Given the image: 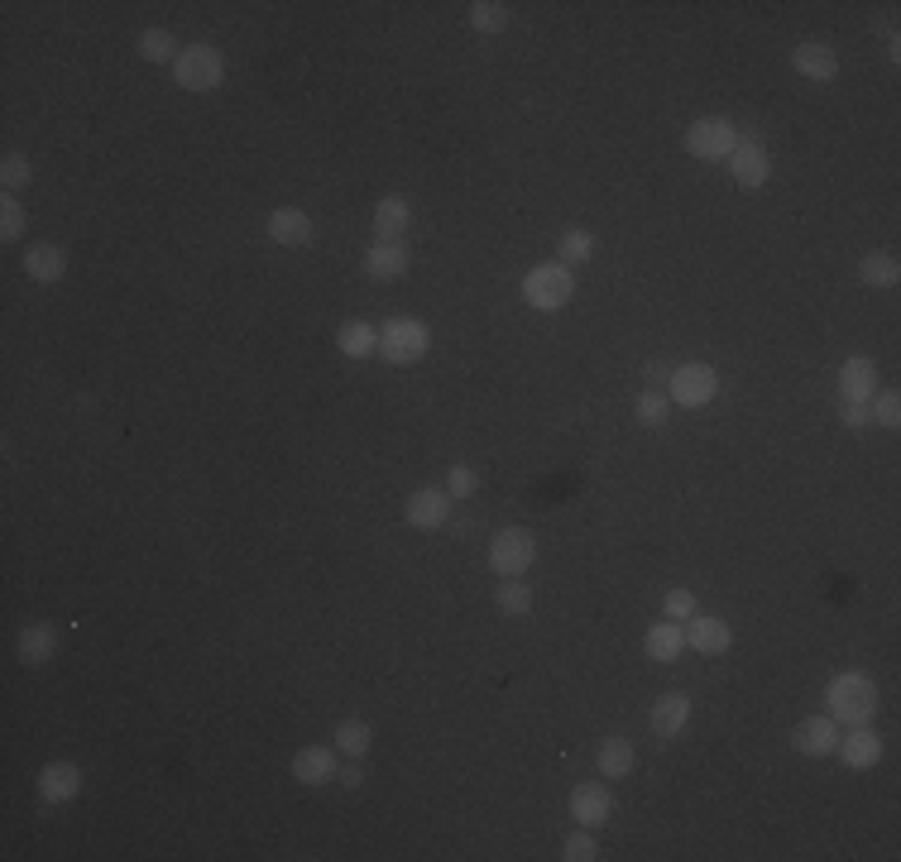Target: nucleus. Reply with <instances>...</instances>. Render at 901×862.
Instances as JSON below:
<instances>
[{"mask_svg": "<svg viewBox=\"0 0 901 862\" xmlns=\"http://www.w3.org/2000/svg\"><path fill=\"white\" fill-rule=\"evenodd\" d=\"M825 705H830L834 724H849V728L868 724L872 714H878V685H872V675H864V671H844L830 681Z\"/></svg>", "mask_w": 901, "mask_h": 862, "instance_id": "obj_1", "label": "nucleus"}, {"mask_svg": "<svg viewBox=\"0 0 901 862\" xmlns=\"http://www.w3.org/2000/svg\"><path fill=\"white\" fill-rule=\"evenodd\" d=\"M571 293H576V273L566 269V264H537V269H527V278H523V302L537 312L566 307Z\"/></svg>", "mask_w": 901, "mask_h": 862, "instance_id": "obj_2", "label": "nucleus"}, {"mask_svg": "<svg viewBox=\"0 0 901 862\" xmlns=\"http://www.w3.org/2000/svg\"><path fill=\"white\" fill-rule=\"evenodd\" d=\"M427 350H432V331L418 316H399V322L379 331V360L389 365H418Z\"/></svg>", "mask_w": 901, "mask_h": 862, "instance_id": "obj_3", "label": "nucleus"}, {"mask_svg": "<svg viewBox=\"0 0 901 862\" xmlns=\"http://www.w3.org/2000/svg\"><path fill=\"white\" fill-rule=\"evenodd\" d=\"M174 77L182 91H216L225 77V58L211 44H188L174 63Z\"/></svg>", "mask_w": 901, "mask_h": 862, "instance_id": "obj_4", "label": "nucleus"}, {"mask_svg": "<svg viewBox=\"0 0 901 862\" xmlns=\"http://www.w3.org/2000/svg\"><path fill=\"white\" fill-rule=\"evenodd\" d=\"M533 561H537V541H533L527 527H499V533L489 537V566H494L503 580L527 575V566Z\"/></svg>", "mask_w": 901, "mask_h": 862, "instance_id": "obj_5", "label": "nucleus"}, {"mask_svg": "<svg viewBox=\"0 0 901 862\" xmlns=\"http://www.w3.org/2000/svg\"><path fill=\"white\" fill-rule=\"evenodd\" d=\"M738 144V130L724 121V115H700V121L686 130V149L696 158H710V164H724Z\"/></svg>", "mask_w": 901, "mask_h": 862, "instance_id": "obj_6", "label": "nucleus"}, {"mask_svg": "<svg viewBox=\"0 0 901 862\" xmlns=\"http://www.w3.org/2000/svg\"><path fill=\"white\" fill-rule=\"evenodd\" d=\"M714 393H720V374L710 365H681L667 374V398L681 407H705L714 403Z\"/></svg>", "mask_w": 901, "mask_h": 862, "instance_id": "obj_7", "label": "nucleus"}, {"mask_svg": "<svg viewBox=\"0 0 901 862\" xmlns=\"http://www.w3.org/2000/svg\"><path fill=\"white\" fill-rule=\"evenodd\" d=\"M403 517H408V527H418V533H436V527H446V517H451V494L446 489H413L403 503Z\"/></svg>", "mask_w": 901, "mask_h": 862, "instance_id": "obj_8", "label": "nucleus"}, {"mask_svg": "<svg viewBox=\"0 0 901 862\" xmlns=\"http://www.w3.org/2000/svg\"><path fill=\"white\" fill-rule=\"evenodd\" d=\"M724 164H728V172H734L738 188H763V182L772 178V158H767V149L758 139H738Z\"/></svg>", "mask_w": 901, "mask_h": 862, "instance_id": "obj_9", "label": "nucleus"}, {"mask_svg": "<svg viewBox=\"0 0 901 862\" xmlns=\"http://www.w3.org/2000/svg\"><path fill=\"white\" fill-rule=\"evenodd\" d=\"M408 225H413V202L399 192H389L375 206V245H403Z\"/></svg>", "mask_w": 901, "mask_h": 862, "instance_id": "obj_10", "label": "nucleus"}, {"mask_svg": "<svg viewBox=\"0 0 901 862\" xmlns=\"http://www.w3.org/2000/svg\"><path fill=\"white\" fill-rule=\"evenodd\" d=\"M571 815H576L580 829L609 825V815H614V795L604 791V781H590V786H576V791H571Z\"/></svg>", "mask_w": 901, "mask_h": 862, "instance_id": "obj_11", "label": "nucleus"}, {"mask_svg": "<svg viewBox=\"0 0 901 862\" xmlns=\"http://www.w3.org/2000/svg\"><path fill=\"white\" fill-rule=\"evenodd\" d=\"M791 68L801 77H811V82H834V77H839V53L830 44H820V38H811V44L791 48Z\"/></svg>", "mask_w": 901, "mask_h": 862, "instance_id": "obj_12", "label": "nucleus"}, {"mask_svg": "<svg viewBox=\"0 0 901 862\" xmlns=\"http://www.w3.org/2000/svg\"><path fill=\"white\" fill-rule=\"evenodd\" d=\"M791 742H797V752H805V758H830V752L839 748V724H834L830 714L801 719L797 734H791Z\"/></svg>", "mask_w": 901, "mask_h": 862, "instance_id": "obj_13", "label": "nucleus"}, {"mask_svg": "<svg viewBox=\"0 0 901 862\" xmlns=\"http://www.w3.org/2000/svg\"><path fill=\"white\" fill-rule=\"evenodd\" d=\"M844 758V766H854V772H868V766L882 762V738L872 734L868 724H854V734H839V748H834Z\"/></svg>", "mask_w": 901, "mask_h": 862, "instance_id": "obj_14", "label": "nucleus"}, {"mask_svg": "<svg viewBox=\"0 0 901 862\" xmlns=\"http://www.w3.org/2000/svg\"><path fill=\"white\" fill-rule=\"evenodd\" d=\"M336 748H326V742H312V748H298L293 758V776L302 781V786H326V781H336Z\"/></svg>", "mask_w": 901, "mask_h": 862, "instance_id": "obj_15", "label": "nucleus"}, {"mask_svg": "<svg viewBox=\"0 0 901 862\" xmlns=\"http://www.w3.org/2000/svg\"><path fill=\"white\" fill-rule=\"evenodd\" d=\"M728 642H734V632H728L724 618H705V614L686 618V647H691V652L720 657V652H728Z\"/></svg>", "mask_w": 901, "mask_h": 862, "instance_id": "obj_16", "label": "nucleus"}, {"mask_svg": "<svg viewBox=\"0 0 901 862\" xmlns=\"http://www.w3.org/2000/svg\"><path fill=\"white\" fill-rule=\"evenodd\" d=\"M77 791H82V766L77 762H48L44 772H38V795H44L48 805H68Z\"/></svg>", "mask_w": 901, "mask_h": 862, "instance_id": "obj_17", "label": "nucleus"}, {"mask_svg": "<svg viewBox=\"0 0 901 862\" xmlns=\"http://www.w3.org/2000/svg\"><path fill=\"white\" fill-rule=\"evenodd\" d=\"M269 240L283 245V249L312 245V216H308V211H298V206H278L269 216Z\"/></svg>", "mask_w": 901, "mask_h": 862, "instance_id": "obj_18", "label": "nucleus"}, {"mask_svg": "<svg viewBox=\"0 0 901 862\" xmlns=\"http://www.w3.org/2000/svg\"><path fill=\"white\" fill-rule=\"evenodd\" d=\"M872 393H878V365L864 360V355L844 360V369H839V398L844 403H868Z\"/></svg>", "mask_w": 901, "mask_h": 862, "instance_id": "obj_19", "label": "nucleus"}, {"mask_svg": "<svg viewBox=\"0 0 901 862\" xmlns=\"http://www.w3.org/2000/svg\"><path fill=\"white\" fill-rule=\"evenodd\" d=\"M686 724H691V699L681 690H667V695L653 705V734L657 738H681Z\"/></svg>", "mask_w": 901, "mask_h": 862, "instance_id": "obj_20", "label": "nucleus"}, {"mask_svg": "<svg viewBox=\"0 0 901 862\" xmlns=\"http://www.w3.org/2000/svg\"><path fill=\"white\" fill-rule=\"evenodd\" d=\"M53 652H58V632L48 623H24L15 638V657L24 667H44V661H53Z\"/></svg>", "mask_w": 901, "mask_h": 862, "instance_id": "obj_21", "label": "nucleus"}, {"mask_svg": "<svg viewBox=\"0 0 901 862\" xmlns=\"http://www.w3.org/2000/svg\"><path fill=\"white\" fill-rule=\"evenodd\" d=\"M408 264H413L408 245H369L365 273L375 278V283H393V278H403V273H408Z\"/></svg>", "mask_w": 901, "mask_h": 862, "instance_id": "obj_22", "label": "nucleus"}, {"mask_svg": "<svg viewBox=\"0 0 901 862\" xmlns=\"http://www.w3.org/2000/svg\"><path fill=\"white\" fill-rule=\"evenodd\" d=\"M20 264H24V278H34V283H58L68 273V255L58 245H30Z\"/></svg>", "mask_w": 901, "mask_h": 862, "instance_id": "obj_23", "label": "nucleus"}, {"mask_svg": "<svg viewBox=\"0 0 901 862\" xmlns=\"http://www.w3.org/2000/svg\"><path fill=\"white\" fill-rule=\"evenodd\" d=\"M643 647H647V657L653 661H681V652H686V632H681V623H653L647 628V638H643Z\"/></svg>", "mask_w": 901, "mask_h": 862, "instance_id": "obj_24", "label": "nucleus"}, {"mask_svg": "<svg viewBox=\"0 0 901 862\" xmlns=\"http://www.w3.org/2000/svg\"><path fill=\"white\" fill-rule=\"evenodd\" d=\"M594 766H600L604 781L629 776V772H633V742L619 738V734H609V738L600 742V752H594Z\"/></svg>", "mask_w": 901, "mask_h": 862, "instance_id": "obj_25", "label": "nucleus"}, {"mask_svg": "<svg viewBox=\"0 0 901 862\" xmlns=\"http://www.w3.org/2000/svg\"><path fill=\"white\" fill-rule=\"evenodd\" d=\"M336 350L346 355V360H369V355L379 350V331L369 322H346L336 331Z\"/></svg>", "mask_w": 901, "mask_h": 862, "instance_id": "obj_26", "label": "nucleus"}, {"mask_svg": "<svg viewBox=\"0 0 901 862\" xmlns=\"http://www.w3.org/2000/svg\"><path fill=\"white\" fill-rule=\"evenodd\" d=\"M369 742H375V728H369L365 719H341L336 724V752H346V758H365Z\"/></svg>", "mask_w": 901, "mask_h": 862, "instance_id": "obj_27", "label": "nucleus"}, {"mask_svg": "<svg viewBox=\"0 0 901 862\" xmlns=\"http://www.w3.org/2000/svg\"><path fill=\"white\" fill-rule=\"evenodd\" d=\"M178 38L168 34V30H144L140 34V58L144 63H178Z\"/></svg>", "mask_w": 901, "mask_h": 862, "instance_id": "obj_28", "label": "nucleus"}, {"mask_svg": "<svg viewBox=\"0 0 901 862\" xmlns=\"http://www.w3.org/2000/svg\"><path fill=\"white\" fill-rule=\"evenodd\" d=\"M556 249H561V259L556 264H566V269H576V264H586L594 255V235L590 231H580V225H571V231L556 240Z\"/></svg>", "mask_w": 901, "mask_h": 862, "instance_id": "obj_29", "label": "nucleus"}, {"mask_svg": "<svg viewBox=\"0 0 901 862\" xmlns=\"http://www.w3.org/2000/svg\"><path fill=\"white\" fill-rule=\"evenodd\" d=\"M858 278H864L868 288H892L901 278V269H897L892 255H882V249H878V255H868L864 264H858Z\"/></svg>", "mask_w": 901, "mask_h": 862, "instance_id": "obj_30", "label": "nucleus"}, {"mask_svg": "<svg viewBox=\"0 0 901 862\" xmlns=\"http://www.w3.org/2000/svg\"><path fill=\"white\" fill-rule=\"evenodd\" d=\"M499 614H509V618L533 614V590L519 585V575H509V580L499 585Z\"/></svg>", "mask_w": 901, "mask_h": 862, "instance_id": "obj_31", "label": "nucleus"}, {"mask_svg": "<svg viewBox=\"0 0 901 862\" xmlns=\"http://www.w3.org/2000/svg\"><path fill=\"white\" fill-rule=\"evenodd\" d=\"M633 413H638L643 427H661L671 413V398L667 393H657V389H643L638 398H633Z\"/></svg>", "mask_w": 901, "mask_h": 862, "instance_id": "obj_32", "label": "nucleus"}, {"mask_svg": "<svg viewBox=\"0 0 901 862\" xmlns=\"http://www.w3.org/2000/svg\"><path fill=\"white\" fill-rule=\"evenodd\" d=\"M470 24L480 34H499L503 24H509V5H503V0H475V5H470Z\"/></svg>", "mask_w": 901, "mask_h": 862, "instance_id": "obj_33", "label": "nucleus"}, {"mask_svg": "<svg viewBox=\"0 0 901 862\" xmlns=\"http://www.w3.org/2000/svg\"><path fill=\"white\" fill-rule=\"evenodd\" d=\"M34 178V164H30V154H20V149H10L5 158H0V182H5L10 192L24 188V182Z\"/></svg>", "mask_w": 901, "mask_h": 862, "instance_id": "obj_34", "label": "nucleus"}, {"mask_svg": "<svg viewBox=\"0 0 901 862\" xmlns=\"http://www.w3.org/2000/svg\"><path fill=\"white\" fill-rule=\"evenodd\" d=\"M868 413H872V422H878V427L892 432L897 422H901V398H897L892 389H887V393H872V398H868Z\"/></svg>", "mask_w": 901, "mask_h": 862, "instance_id": "obj_35", "label": "nucleus"}, {"mask_svg": "<svg viewBox=\"0 0 901 862\" xmlns=\"http://www.w3.org/2000/svg\"><path fill=\"white\" fill-rule=\"evenodd\" d=\"M561 858H566V862H594V858H600V848H594V833H590V829L571 833V839L561 843Z\"/></svg>", "mask_w": 901, "mask_h": 862, "instance_id": "obj_36", "label": "nucleus"}, {"mask_svg": "<svg viewBox=\"0 0 901 862\" xmlns=\"http://www.w3.org/2000/svg\"><path fill=\"white\" fill-rule=\"evenodd\" d=\"M20 235H24V206L15 197H5L0 202V240H20Z\"/></svg>", "mask_w": 901, "mask_h": 862, "instance_id": "obj_37", "label": "nucleus"}, {"mask_svg": "<svg viewBox=\"0 0 901 862\" xmlns=\"http://www.w3.org/2000/svg\"><path fill=\"white\" fill-rule=\"evenodd\" d=\"M661 614H667L671 623L696 618V594H691V590H667V600H661Z\"/></svg>", "mask_w": 901, "mask_h": 862, "instance_id": "obj_38", "label": "nucleus"}, {"mask_svg": "<svg viewBox=\"0 0 901 862\" xmlns=\"http://www.w3.org/2000/svg\"><path fill=\"white\" fill-rule=\"evenodd\" d=\"M475 484H480V480H475L470 466H451V470H446V494H451V499H470Z\"/></svg>", "mask_w": 901, "mask_h": 862, "instance_id": "obj_39", "label": "nucleus"}, {"mask_svg": "<svg viewBox=\"0 0 901 862\" xmlns=\"http://www.w3.org/2000/svg\"><path fill=\"white\" fill-rule=\"evenodd\" d=\"M844 427H872V413H868V403H844V413H839Z\"/></svg>", "mask_w": 901, "mask_h": 862, "instance_id": "obj_40", "label": "nucleus"}, {"mask_svg": "<svg viewBox=\"0 0 901 862\" xmlns=\"http://www.w3.org/2000/svg\"><path fill=\"white\" fill-rule=\"evenodd\" d=\"M336 776H341V786H346V791H360V786H365V772H360L355 762H351V766H341Z\"/></svg>", "mask_w": 901, "mask_h": 862, "instance_id": "obj_41", "label": "nucleus"}]
</instances>
